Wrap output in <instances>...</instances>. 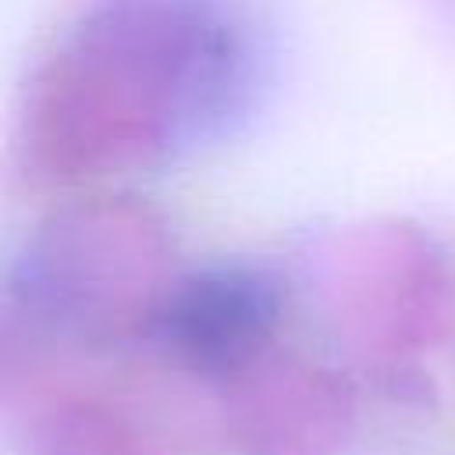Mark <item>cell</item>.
Here are the masks:
<instances>
[{"instance_id":"cell-1","label":"cell","mask_w":455,"mask_h":455,"mask_svg":"<svg viewBox=\"0 0 455 455\" xmlns=\"http://www.w3.org/2000/svg\"><path fill=\"white\" fill-rule=\"evenodd\" d=\"M252 50L220 0H100L46 78L57 156L149 160L192 146L245 103Z\"/></svg>"},{"instance_id":"cell-2","label":"cell","mask_w":455,"mask_h":455,"mask_svg":"<svg viewBox=\"0 0 455 455\" xmlns=\"http://www.w3.org/2000/svg\"><path fill=\"white\" fill-rule=\"evenodd\" d=\"M160 231L124 206L53 217L11 270V299L43 331L103 338L149 320L171 281H156Z\"/></svg>"},{"instance_id":"cell-3","label":"cell","mask_w":455,"mask_h":455,"mask_svg":"<svg viewBox=\"0 0 455 455\" xmlns=\"http://www.w3.org/2000/svg\"><path fill=\"white\" fill-rule=\"evenodd\" d=\"M281 309V284L263 267L206 263L171 277L149 334L181 370L224 380L263 355Z\"/></svg>"},{"instance_id":"cell-4","label":"cell","mask_w":455,"mask_h":455,"mask_svg":"<svg viewBox=\"0 0 455 455\" xmlns=\"http://www.w3.org/2000/svg\"><path fill=\"white\" fill-rule=\"evenodd\" d=\"M43 451L46 455H135L128 437L117 430V423L85 409L64 423L57 419L43 441Z\"/></svg>"}]
</instances>
